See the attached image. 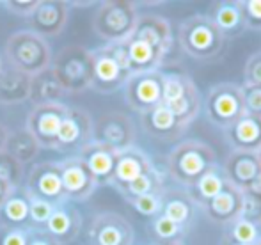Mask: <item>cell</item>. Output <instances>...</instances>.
Segmentation results:
<instances>
[{
  "label": "cell",
  "instance_id": "1",
  "mask_svg": "<svg viewBox=\"0 0 261 245\" xmlns=\"http://www.w3.org/2000/svg\"><path fill=\"white\" fill-rule=\"evenodd\" d=\"M178 43L196 61H215L226 52L227 38L206 14H192L178 25Z\"/></svg>",
  "mask_w": 261,
  "mask_h": 245
},
{
  "label": "cell",
  "instance_id": "2",
  "mask_svg": "<svg viewBox=\"0 0 261 245\" xmlns=\"http://www.w3.org/2000/svg\"><path fill=\"white\" fill-rule=\"evenodd\" d=\"M217 164L212 146L201 141H183L169 153L167 173L179 188H192L194 183Z\"/></svg>",
  "mask_w": 261,
  "mask_h": 245
},
{
  "label": "cell",
  "instance_id": "3",
  "mask_svg": "<svg viewBox=\"0 0 261 245\" xmlns=\"http://www.w3.org/2000/svg\"><path fill=\"white\" fill-rule=\"evenodd\" d=\"M4 56H6L7 66L25 73L31 78L50 69L54 61V53L48 41L31 32L29 29L18 31L9 36Z\"/></svg>",
  "mask_w": 261,
  "mask_h": 245
},
{
  "label": "cell",
  "instance_id": "4",
  "mask_svg": "<svg viewBox=\"0 0 261 245\" xmlns=\"http://www.w3.org/2000/svg\"><path fill=\"white\" fill-rule=\"evenodd\" d=\"M139 7L126 0H107L98 4L93 16V29L105 45L126 43L134 36L139 21Z\"/></svg>",
  "mask_w": 261,
  "mask_h": 245
},
{
  "label": "cell",
  "instance_id": "5",
  "mask_svg": "<svg viewBox=\"0 0 261 245\" xmlns=\"http://www.w3.org/2000/svg\"><path fill=\"white\" fill-rule=\"evenodd\" d=\"M55 78L66 91V94H79L91 89L93 82V56L91 50L80 45L64 46L54 56L50 66Z\"/></svg>",
  "mask_w": 261,
  "mask_h": 245
},
{
  "label": "cell",
  "instance_id": "6",
  "mask_svg": "<svg viewBox=\"0 0 261 245\" xmlns=\"http://www.w3.org/2000/svg\"><path fill=\"white\" fill-rule=\"evenodd\" d=\"M203 107L208 121L224 131L245 114L242 86L234 82L215 84L206 93Z\"/></svg>",
  "mask_w": 261,
  "mask_h": 245
},
{
  "label": "cell",
  "instance_id": "7",
  "mask_svg": "<svg viewBox=\"0 0 261 245\" xmlns=\"http://www.w3.org/2000/svg\"><path fill=\"white\" fill-rule=\"evenodd\" d=\"M164 80L165 73L160 69L132 75L123 87L126 105L139 116L155 108L164 101Z\"/></svg>",
  "mask_w": 261,
  "mask_h": 245
},
{
  "label": "cell",
  "instance_id": "8",
  "mask_svg": "<svg viewBox=\"0 0 261 245\" xmlns=\"http://www.w3.org/2000/svg\"><path fill=\"white\" fill-rule=\"evenodd\" d=\"M66 112H68L66 103H48L36 105L27 114L25 130L38 141L41 149H55L57 151V133Z\"/></svg>",
  "mask_w": 261,
  "mask_h": 245
},
{
  "label": "cell",
  "instance_id": "9",
  "mask_svg": "<svg viewBox=\"0 0 261 245\" xmlns=\"http://www.w3.org/2000/svg\"><path fill=\"white\" fill-rule=\"evenodd\" d=\"M21 188L31 199H43L54 204L66 201L57 162H41L32 166L25 174Z\"/></svg>",
  "mask_w": 261,
  "mask_h": 245
},
{
  "label": "cell",
  "instance_id": "10",
  "mask_svg": "<svg viewBox=\"0 0 261 245\" xmlns=\"http://www.w3.org/2000/svg\"><path fill=\"white\" fill-rule=\"evenodd\" d=\"M93 141L109 146L116 153L134 148L137 141V128L130 116L121 112H110L105 114L94 123Z\"/></svg>",
  "mask_w": 261,
  "mask_h": 245
},
{
  "label": "cell",
  "instance_id": "11",
  "mask_svg": "<svg viewBox=\"0 0 261 245\" xmlns=\"http://www.w3.org/2000/svg\"><path fill=\"white\" fill-rule=\"evenodd\" d=\"M89 245H134L135 231L126 217L114 211L98 213L87 229Z\"/></svg>",
  "mask_w": 261,
  "mask_h": 245
},
{
  "label": "cell",
  "instance_id": "12",
  "mask_svg": "<svg viewBox=\"0 0 261 245\" xmlns=\"http://www.w3.org/2000/svg\"><path fill=\"white\" fill-rule=\"evenodd\" d=\"M57 164L59 171H61V181L66 201H69V203L87 201L94 194V190L100 186L79 155H69L68 158Z\"/></svg>",
  "mask_w": 261,
  "mask_h": 245
},
{
  "label": "cell",
  "instance_id": "13",
  "mask_svg": "<svg viewBox=\"0 0 261 245\" xmlns=\"http://www.w3.org/2000/svg\"><path fill=\"white\" fill-rule=\"evenodd\" d=\"M71 4L62 0H39L36 9L27 18L29 31L41 38H55L66 29Z\"/></svg>",
  "mask_w": 261,
  "mask_h": 245
},
{
  "label": "cell",
  "instance_id": "14",
  "mask_svg": "<svg viewBox=\"0 0 261 245\" xmlns=\"http://www.w3.org/2000/svg\"><path fill=\"white\" fill-rule=\"evenodd\" d=\"M93 119L84 108L68 107L57 133V151H75L73 155H76L82 146L93 141Z\"/></svg>",
  "mask_w": 261,
  "mask_h": 245
},
{
  "label": "cell",
  "instance_id": "15",
  "mask_svg": "<svg viewBox=\"0 0 261 245\" xmlns=\"http://www.w3.org/2000/svg\"><path fill=\"white\" fill-rule=\"evenodd\" d=\"M91 56H93V82H91V89L101 94L116 93V91L123 89L126 80L132 75H128L117 64L112 53H110L109 46L101 45L100 48L91 50Z\"/></svg>",
  "mask_w": 261,
  "mask_h": 245
},
{
  "label": "cell",
  "instance_id": "16",
  "mask_svg": "<svg viewBox=\"0 0 261 245\" xmlns=\"http://www.w3.org/2000/svg\"><path fill=\"white\" fill-rule=\"evenodd\" d=\"M227 183L237 186L242 192H247L254 181L261 176V164L258 153L231 151L220 166Z\"/></svg>",
  "mask_w": 261,
  "mask_h": 245
},
{
  "label": "cell",
  "instance_id": "17",
  "mask_svg": "<svg viewBox=\"0 0 261 245\" xmlns=\"http://www.w3.org/2000/svg\"><path fill=\"white\" fill-rule=\"evenodd\" d=\"M155 164L151 162V158L148 156V153H144L141 148L134 146L128 148L124 151L117 153L116 158V167H114L112 180H110V186L123 192L128 185L134 183L137 178H141L146 171H149Z\"/></svg>",
  "mask_w": 261,
  "mask_h": 245
},
{
  "label": "cell",
  "instance_id": "18",
  "mask_svg": "<svg viewBox=\"0 0 261 245\" xmlns=\"http://www.w3.org/2000/svg\"><path fill=\"white\" fill-rule=\"evenodd\" d=\"M132 38L148 43L165 61V57H167L169 50L172 46V29L171 23L160 14H141Z\"/></svg>",
  "mask_w": 261,
  "mask_h": 245
},
{
  "label": "cell",
  "instance_id": "19",
  "mask_svg": "<svg viewBox=\"0 0 261 245\" xmlns=\"http://www.w3.org/2000/svg\"><path fill=\"white\" fill-rule=\"evenodd\" d=\"M242 203H244V192L226 181L222 190L212 201H208L201 210L213 224L229 226L237 219H240Z\"/></svg>",
  "mask_w": 261,
  "mask_h": 245
},
{
  "label": "cell",
  "instance_id": "20",
  "mask_svg": "<svg viewBox=\"0 0 261 245\" xmlns=\"http://www.w3.org/2000/svg\"><path fill=\"white\" fill-rule=\"evenodd\" d=\"M82 224L84 221L80 211L73 206V203L64 201V203L55 204L52 217L48 219L43 229L61 245H68L79 236Z\"/></svg>",
  "mask_w": 261,
  "mask_h": 245
},
{
  "label": "cell",
  "instance_id": "21",
  "mask_svg": "<svg viewBox=\"0 0 261 245\" xmlns=\"http://www.w3.org/2000/svg\"><path fill=\"white\" fill-rule=\"evenodd\" d=\"M224 137L231 146V151L258 153L261 149V118L245 112L224 130Z\"/></svg>",
  "mask_w": 261,
  "mask_h": 245
},
{
  "label": "cell",
  "instance_id": "22",
  "mask_svg": "<svg viewBox=\"0 0 261 245\" xmlns=\"http://www.w3.org/2000/svg\"><path fill=\"white\" fill-rule=\"evenodd\" d=\"M76 155L86 164V167L98 181V185H110L117 158V153L114 149L98 141H91L86 146H82Z\"/></svg>",
  "mask_w": 261,
  "mask_h": 245
},
{
  "label": "cell",
  "instance_id": "23",
  "mask_svg": "<svg viewBox=\"0 0 261 245\" xmlns=\"http://www.w3.org/2000/svg\"><path fill=\"white\" fill-rule=\"evenodd\" d=\"M141 124L146 133L158 141H176L187 131V128L164 103L141 116Z\"/></svg>",
  "mask_w": 261,
  "mask_h": 245
},
{
  "label": "cell",
  "instance_id": "24",
  "mask_svg": "<svg viewBox=\"0 0 261 245\" xmlns=\"http://www.w3.org/2000/svg\"><path fill=\"white\" fill-rule=\"evenodd\" d=\"M206 16L227 39L245 31L244 0H217L208 7Z\"/></svg>",
  "mask_w": 261,
  "mask_h": 245
},
{
  "label": "cell",
  "instance_id": "25",
  "mask_svg": "<svg viewBox=\"0 0 261 245\" xmlns=\"http://www.w3.org/2000/svg\"><path fill=\"white\" fill-rule=\"evenodd\" d=\"M194 208H196V204L190 199L189 192L185 188H172V190L165 188L164 194H162L160 215H164L165 219L178 224L185 231H189L190 224H192L194 217H196Z\"/></svg>",
  "mask_w": 261,
  "mask_h": 245
},
{
  "label": "cell",
  "instance_id": "26",
  "mask_svg": "<svg viewBox=\"0 0 261 245\" xmlns=\"http://www.w3.org/2000/svg\"><path fill=\"white\" fill-rule=\"evenodd\" d=\"M31 76L11 66L0 69V105H20L31 100Z\"/></svg>",
  "mask_w": 261,
  "mask_h": 245
},
{
  "label": "cell",
  "instance_id": "27",
  "mask_svg": "<svg viewBox=\"0 0 261 245\" xmlns=\"http://www.w3.org/2000/svg\"><path fill=\"white\" fill-rule=\"evenodd\" d=\"M29 210H31V199L25 194V190L20 186L0 206V228L32 229Z\"/></svg>",
  "mask_w": 261,
  "mask_h": 245
},
{
  "label": "cell",
  "instance_id": "28",
  "mask_svg": "<svg viewBox=\"0 0 261 245\" xmlns=\"http://www.w3.org/2000/svg\"><path fill=\"white\" fill-rule=\"evenodd\" d=\"M66 98V91L55 78L52 69L39 73L32 76L31 80V101L36 105H48V103H62Z\"/></svg>",
  "mask_w": 261,
  "mask_h": 245
},
{
  "label": "cell",
  "instance_id": "29",
  "mask_svg": "<svg viewBox=\"0 0 261 245\" xmlns=\"http://www.w3.org/2000/svg\"><path fill=\"white\" fill-rule=\"evenodd\" d=\"M224 183H226V178L222 174V169H220L219 164H215L213 167H210L206 173L199 178V180L194 183L192 188H189L190 199L194 201V204L199 208H203L208 201H212L217 194L222 190Z\"/></svg>",
  "mask_w": 261,
  "mask_h": 245
},
{
  "label": "cell",
  "instance_id": "30",
  "mask_svg": "<svg viewBox=\"0 0 261 245\" xmlns=\"http://www.w3.org/2000/svg\"><path fill=\"white\" fill-rule=\"evenodd\" d=\"M126 48H128V57H130L132 75L156 71L164 64V59L158 56L148 43L141 41V39L130 38L126 41Z\"/></svg>",
  "mask_w": 261,
  "mask_h": 245
},
{
  "label": "cell",
  "instance_id": "31",
  "mask_svg": "<svg viewBox=\"0 0 261 245\" xmlns=\"http://www.w3.org/2000/svg\"><path fill=\"white\" fill-rule=\"evenodd\" d=\"M39 151H41V148H39L38 141L25 128L16 133H9L6 153H9L20 166H29L39 155Z\"/></svg>",
  "mask_w": 261,
  "mask_h": 245
},
{
  "label": "cell",
  "instance_id": "32",
  "mask_svg": "<svg viewBox=\"0 0 261 245\" xmlns=\"http://www.w3.org/2000/svg\"><path fill=\"white\" fill-rule=\"evenodd\" d=\"M164 190H165L164 174L153 166L151 169L146 171L141 178H137L134 183L128 185L126 188L121 192V196L126 201H130V199H134V197L146 196V194H162Z\"/></svg>",
  "mask_w": 261,
  "mask_h": 245
},
{
  "label": "cell",
  "instance_id": "33",
  "mask_svg": "<svg viewBox=\"0 0 261 245\" xmlns=\"http://www.w3.org/2000/svg\"><path fill=\"white\" fill-rule=\"evenodd\" d=\"M151 233L155 236L156 242L155 243H162V242H183V236H185V229L179 228L178 224L171 222L169 219H165L164 215H156L151 221Z\"/></svg>",
  "mask_w": 261,
  "mask_h": 245
},
{
  "label": "cell",
  "instance_id": "34",
  "mask_svg": "<svg viewBox=\"0 0 261 245\" xmlns=\"http://www.w3.org/2000/svg\"><path fill=\"white\" fill-rule=\"evenodd\" d=\"M0 178L7 181L13 188H20L25 180V167L20 166L9 153H0Z\"/></svg>",
  "mask_w": 261,
  "mask_h": 245
},
{
  "label": "cell",
  "instance_id": "35",
  "mask_svg": "<svg viewBox=\"0 0 261 245\" xmlns=\"http://www.w3.org/2000/svg\"><path fill=\"white\" fill-rule=\"evenodd\" d=\"M259 228L251 224L244 219H237L233 224H229V240L233 243H247L254 245L259 240Z\"/></svg>",
  "mask_w": 261,
  "mask_h": 245
},
{
  "label": "cell",
  "instance_id": "36",
  "mask_svg": "<svg viewBox=\"0 0 261 245\" xmlns=\"http://www.w3.org/2000/svg\"><path fill=\"white\" fill-rule=\"evenodd\" d=\"M31 199V197H29ZM54 203L43 199H31V210H29V219H31V228L32 229H43L48 219L54 213Z\"/></svg>",
  "mask_w": 261,
  "mask_h": 245
},
{
  "label": "cell",
  "instance_id": "37",
  "mask_svg": "<svg viewBox=\"0 0 261 245\" xmlns=\"http://www.w3.org/2000/svg\"><path fill=\"white\" fill-rule=\"evenodd\" d=\"M162 194H146V196L134 197V199H130L128 203H130L141 215L153 219V217H156V215H160V211H162Z\"/></svg>",
  "mask_w": 261,
  "mask_h": 245
},
{
  "label": "cell",
  "instance_id": "38",
  "mask_svg": "<svg viewBox=\"0 0 261 245\" xmlns=\"http://www.w3.org/2000/svg\"><path fill=\"white\" fill-rule=\"evenodd\" d=\"M240 219L249 221L256 228H261V196L252 192H244V203H242Z\"/></svg>",
  "mask_w": 261,
  "mask_h": 245
},
{
  "label": "cell",
  "instance_id": "39",
  "mask_svg": "<svg viewBox=\"0 0 261 245\" xmlns=\"http://www.w3.org/2000/svg\"><path fill=\"white\" fill-rule=\"evenodd\" d=\"M240 86L245 112L261 118V86H252V84H240Z\"/></svg>",
  "mask_w": 261,
  "mask_h": 245
},
{
  "label": "cell",
  "instance_id": "40",
  "mask_svg": "<svg viewBox=\"0 0 261 245\" xmlns=\"http://www.w3.org/2000/svg\"><path fill=\"white\" fill-rule=\"evenodd\" d=\"M32 229L0 228V245H29Z\"/></svg>",
  "mask_w": 261,
  "mask_h": 245
},
{
  "label": "cell",
  "instance_id": "41",
  "mask_svg": "<svg viewBox=\"0 0 261 245\" xmlns=\"http://www.w3.org/2000/svg\"><path fill=\"white\" fill-rule=\"evenodd\" d=\"M244 84L261 86V50L254 52L244 66Z\"/></svg>",
  "mask_w": 261,
  "mask_h": 245
},
{
  "label": "cell",
  "instance_id": "42",
  "mask_svg": "<svg viewBox=\"0 0 261 245\" xmlns=\"http://www.w3.org/2000/svg\"><path fill=\"white\" fill-rule=\"evenodd\" d=\"M245 29L261 31V0H244Z\"/></svg>",
  "mask_w": 261,
  "mask_h": 245
},
{
  "label": "cell",
  "instance_id": "43",
  "mask_svg": "<svg viewBox=\"0 0 261 245\" xmlns=\"http://www.w3.org/2000/svg\"><path fill=\"white\" fill-rule=\"evenodd\" d=\"M38 2L39 0H4L0 6L9 11L11 14H14V16H20L27 20L32 14V11L36 9Z\"/></svg>",
  "mask_w": 261,
  "mask_h": 245
},
{
  "label": "cell",
  "instance_id": "44",
  "mask_svg": "<svg viewBox=\"0 0 261 245\" xmlns=\"http://www.w3.org/2000/svg\"><path fill=\"white\" fill-rule=\"evenodd\" d=\"M29 245H61L54 236H50L45 229H32Z\"/></svg>",
  "mask_w": 261,
  "mask_h": 245
},
{
  "label": "cell",
  "instance_id": "45",
  "mask_svg": "<svg viewBox=\"0 0 261 245\" xmlns=\"http://www.w3.org/2000/svg\"><path fill=\"white\" fill-rule=\"evenodd\" d=\"M14 190H16V188H13V186L7 183V181L4 180V178H0V206H2L4 201H6L7 197H9L11 194L14 192Z\"/></svg>",
  "mask_w": 261,
  "mask_h": 245
},
{
  "label": "cell",
  "instance_id": "46",
  "mask_svg": "<svg viewBox=\"0 0 261 245\" xmlns=\"http://www.w3.org/2000/svg\"><path fill=\"white\" fill-rule=\"evenodd\" d=\"M11 131L7 130V126L4 123H0V153L6 151V146H7V139H9Z\"/></svg>",
  "mask_w": 261,
  "mask_h": 245
},
{
  "label": "cell",
  "instance_id": "47",
  "mask_svg": "<svg viewBox=\"0 0 261 245\" xmlns=\"http://www.w3.org/2000/svg\"><path fill=\"white\" fill-rule=\"evenodd\" d=\"M247 192H252V194H258V196H261V176L254 181V185H252Z\"/></svg>",
  "mask_w": 261,
  "mask_h": 245
},
{
  "label": "cell",
  "instance_id": "48",
  "mask_svg": "<svg viewBox=\"0 0 261 245\" xmlns=\"http://www.w3.org/2000/svg\"><path fill=\"white\" fill-rule=\"evenodd\" d=\"M151 245H185L183 242H162V243H155L153 242Z\"/></svg>",
  "mask_w": 261,
  "mask_h": 245
},
{
  "label": "cell",
  "instance_id": "49",
  "mask_svg": "<svg viewBox=\"0 0 261 245\" xmlns=\"http://www.w3.org/2000/svg\"><path fill=\"white\" fill-rule=\"evenodd\" d=\"M226 245H247V243H233V242H229V243H226Z\"/></svg>",
  "mask_w": 261,
  "mask_h": 245
},
{
  "label": "cell",
  "instance_id": "50",
  "mask_svg": "<svg viewBox=\"0 0 261 245\" xmlns=\"http://www.w3.org/2000/svg\"><path fill=\"white\" fill-rule=\"evenodd\" d=\"M258 158H259V164H261V149L258 151Z\"/></svg>",
  "mask_w": 261,
  "mask_h": 245
},
{
  "label": "cell",
  "instance_id": "51",
  "mask_svg": "<svg viewBox=\"0 0 261 245\" xmlns=\"http://www.w3.org/2000/svg\"><path fill=\"white\" fill-rule=\"evenodd\" d=\"M254 245H261V236H259V240H258V242H256Z\"/></svg>",
  "mask_w": 261,
  "mask_h": 245
},
{
  "label": "cell",
  "instance_id": "52",
  "mask_svg": "<svg viewBox=\"0 0 261 245\" xmlns=\"http://www.w3.org/2000/svg\"><path fill=\"white\" fill-rule=\"evenodd\" d=\"M2 66H4V64H2V57H0V69H2Z\"/></svg>",
  "mask_w": 261,
  "mask_h": 245
}]
</instances>
